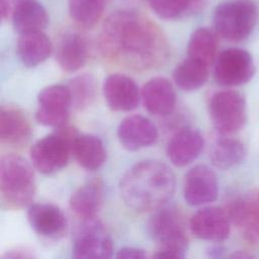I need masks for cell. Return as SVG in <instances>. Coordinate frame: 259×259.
Listing matches in <instances>:
<instances>
[{
    "label": "cell",
    "instance_id": "19",
    "mask_svg": "<svg viewBox=\"0 0 259 259\" xmlns=\"http://www.w3.org/2000/svg\"><path fill=\"white\" fill-rule=\"evenodd\" d=\"M141 99L146 110L158 116L169 115L176 105L173 85L164 77L150 79L141 90Z\"/></svg>",
    "mask_w": 259,
    "mask_h": 259
},
{
    "label": "cell",
    "instance_id": "27",
    "mask_svg": "<svg viewBox=\"0 0 259 259\" xmlns=\"http://www.w3.org/2000/svg\"><path fill=\"white\" fill-rule=\"evenodd\" d=\"M208 67L202 62L187 57L175 68L173 72L174 81L183 91L197 90L207 81Z\"/></svg>",
    "mask_w": 259,
    "mask_h": 259
},
{
    "label": "cell",
    "instance_id": "6",
    "mask_svg": "<svg viewBox=\"0 0 259 259\" xmlns=\"http://www.w3.org/2000/svg\"><path fill=\"white\" fill-rule=\"evenodd\" d=\"M80 134L76 128L63 125L57 132L38 140L30 149V159L36 170L52 174L63 169L69 162L72 146Z\"/></svg>",
    "mask_w": 259,
    "mask_h": 259
},
{
    "label": "cell",
    "instance_id": "8",
    "mask_svg": "<svg viewBox=\"0 0 259 259\" xmlns=\"http://www.w3.org/2000/svg\"><path fill=\"white\" fill-rule=\"evenodd\" d=\"M255 74V65L249 52L240 48H229L215 59L213 78L224 87L248 83Z\"/></svg>",
    "mask_w": 259,
    "mask_h": 259
},
{
    "label": "cell",
    "instance_id": "26",
    "mask_svg": "<svg viewBox=\"0 0 259 259\" xmlns=\"http://www.w3.org/2000/svg\"><path fill=\"white\" fill-rule=\"evenodd\" d=\"M219 40L215 31L200 27L195 29L187 44V56L210 66L217 59Z\"/></svg>",
    "mask_w": 259,
    "mask_h": 259
},
{
    "label": "cell",
    "instance_id": "30",
    "mask_svg": "<svg viewBox=\"0 0 259 259\" xmlns=\"http://www.w3.org/2000/svg\"><path fill=\"white\" fill-rule=\"evenodd\" d=\"M104 1L102 0H68L69 13L80 26L91 28L100 20Z\"/></svg>",
    "mask_w": 259,
    "mask_h": 259
},
{
    "label": "cell",
    "instance_id": "25",
    "mask_svg": "<svg viewBox=\"0 0 259 259\" xmlns=\"http://www.w3.org/2000/svg\"><path fill=\"white\" fill-rule=\"evenodd\" d=\"M246 156L244 144L230 136H222L213 144L210 151L212 165L222 170L231 169L239 165Z\"/></svg>",
    "mask_w": 259,
    "mask_h": 259
},
{
    "label": "cell",
    "instance_id": "7",
    "mask_svg": "<svg viewBox=\"0 0 259 259\" xmlns=\"http://www.w3.org/2000/svg\"><path fill=\"white\" fill-rule=\"evenodd\" d=\"M208 113L213 127L222 136L241 131L247 121L245 97L235 90H221L209 99Z\"/></svg>",
    "mask_w": 259,
    "mask_h": 259
},
{
    "label": "cell",
    "instance_id": "18",
    "mask_svg": "<svg viewBox=\"0 0 259 259\" xmlns=\"http://www.w3.org/2000/svg\"><path fill=\"white\" fill-rule=\"evenodd\" d=\"M89 58L86 38L75 30H66L57 41L56 59L63 71L76 72L84 67Z\"/></svg>",
    "mask_w": 259,
    "mask_h": 259
},
{
    "label": "cell",
    "instance_id": "12",
    "mask_svg": "<svg viewBox=\"0 0 259 259\" xmlns=\"http://www.w3.org/2000/svg\"><path fill=\"white\" fill-rule=\"evenodd\" d=\"M0 11L3 20L12 19L19 34L42 31L49 22L46 8L37 0H1Z\"/></svg>",
    "mask_w": 259,
    "mask_h": 259
},
{
    "label": "cell",
    "instance_id": "28",
    "mask_svg": "<svg viewBox=\"0 0 259 259\" xmlns=\"http://www.w3.org/2000/svg\"><path fill=\"white\" fill-rule=\"evenodd\" d=\"M148 2L156 15L167 20L198 13L206 4V0H148Z\"/></svg>",
    "mask_w": 259,
    "mask_h": 259
},
{
    "label": "cell",
    "instance_id": "16",
    "mask_svg": "<svg viewBox=\"0 0 259 259\" xmlns=\"http://www.w3.org/2000/svg\"><path fill=\"white\" fill-rule=\"evenodd\" d=\"M27 220L31 229L48 239H59L67 231V220L60 207L52 203L28 205Z\"/></svg>",
    "mask_w": 259,
    "mask_h": 259
},
{
    "label": "cell",
    "instance_id": "32",
    "mask_svg": "<svg viewBox=\"0 0 259 259\" xmlns=\"http://www.w3.org/2000/svg\"><path fill=\"white\" fill-rule=\"evenodd\" d=\"M33 257L34 255L32 254V252L23 248L11 249L9 251H6L5 254L2 255V258H11V259H15V258L23 259V258H33Z\"/></svg>",
    "mask_w": 259,
    "mask_h": 259
},
{
    "label": "cell",
    "instance_id": "2",
    "mask_svg": "<svg viewBox=\"0 0 259 259\" xmlns=\"http://www.w3.org/2000/svg\"><path fill=\"white\" fill-rule=\"evenodd\" d=\"M172 169L156 160L132 166L121 177L119 191L124 203L137 211L156 210L165 205L175 191Z\"/></svg>",
    "mask_w": 259,
    "mask_h": 259
},
{
    "label": "cell",
    "instance_id": "17",
    "mask_svg": "<svg viewBox=\"0 0 259 259\" xmlns=\"http://www.w3.org/2000/svg\"><path fill=\"white\" fill-rule=\"evenodd\" d=\"M117 138L126 150L138 151L154 144L158 138V131L146 116L133 114L123 118L118 124Z\"/></svg>",
    "mask_w": 259,
    "mask_h": 259
},
{
    "label": "cell",
    "instance_id": "11",
    "mask_svg": "<svg viewBox=\"0 0 259 259\" xmlns=\"http://www.w3.org/2000/svg\"><path fill=\"white\" fill-rule=\"evenodd\" d=\"M36 120L44 125L61 127L67 124L72 107V97L68 86L61 84L44 88L37 96Z\"/></svg>",
    "mask_w": 259,
    "mask_h": 259
},
{
    "label": "cell",
    "instance_id": "14",
    "mask_svg": "<svg viewBox=\"0 0 259 259\" xmlns=\"http://www.w3.org/2000/svg\"><path fill=\"white\" fill-rule=\"evenodd\" d=\"M231 220L226 209L219 206H205L198 209L190 219L191 233L198 239L212 242L226 240L230 235Z\"/></svg>",
    "mask_w": 259,
    "mask_h": 259
},
{
    "label": "cell",
    "instance_id": "35",
    "mask_svg": "<svg viewBox=\"0 0 259 259\" xmlns=\"http://www.w3.org/2000/svg\"><path fill=\"white\" fill-rule=\"evenodd\" d=\"M102 1H105V0H102Z\"/></svg>",
    "mask_w": 259,
    "mask_h": 259
},
{
    "label": "cell",
    "instance_id": "5",
    "mask_svg": "<svg viewBox=\"0 0 259 259\" xmlns=\"http://www.w3.org/2000/svg\"><path fill=\"white\" fill-rule=\"evenodd\" d=\"M257 8L250 0H228L220 3L212 13V24L218 35L230 41H242L253 31Z\"/></svg>",
    "mask_w": 259,
    "mask_h": 259
},
{
    "label": "cell",
    "instance_id": "4",
    "mask_svg": "<svg viewBox=\"0 0 259 259\" xmlns=\"http://www.w3.org/2000/svg\"><path fill=\"white\" fill-rule=\"evenodd\" d=\"M0 192L7 208L19 209L31 204L35 194L34 173L22 157L13 154L2 157Z\"/></svg>",
    "mask_w": 259,
    "mask_h": 259
},
{
    "label": "cell",
    "instance_id": "21",
    "mask_svg": "<svg viewBox=\"0 0 259 259\" xmlns=\"http://www.w3.org/2000/svg\"><path fill=\"white\" fill-rule=\"evenodd\" d=\"M31 136V128L26 115L17 107L1 106L0 140L2 144L19 147L26 144Z\"/></svg>",
    "mask_w": 259,
    "mask_h": 259
},
{
    "label": "cell",
    "instance_id": "33",
    "mask_svg": "<svg viewBox=\"0 0 259 259\" xmlns=\"http://www.w3.org/2000/svg\"><path fill=\"white\" fill-rule=\"evenodd\" d=\"M206 253L209 257H213V258L223 257L226 253V248L222 245L215 244V245H212V246L208 247L207 250H206Z\"/></svg>",
    "mask_w": 259,
    "mask_h": 259
},
{
    "label": "cell",
    "instance_id": "10",
    "mask_svg": "<svg viewBox=\"0 0 259 259\" xmlns=\"http://www.w3.org/2000/svg\"><path fill=\"white\" fill-rule=\"evenodd\" d=\"M226 210L243 238L250 244L259 245V189L235 196Z\"/></svg>",
    "mask_w": 259,
    "mask_h": 259
},
{
    "label": "cell",
    "instance_id": "29",
    "mask_svg": "<svg viewBox=\"0 0 259 259\" xmlns=\"http://www.w3.org/2000/svg\"><path fill=\"white\" fill-rule=\"evenodd\" d=\"M72 97V106L83 110L90 106L97 94V82L90 73H83L74 77L68 84Z\"/></svg>",
    "mask_w": 259,
    "mask_h": 259
},
{
    "label": "cell",
    "instance_id": "13",
    "mask_svg": "<svg viewBox=\"0 0 259 259\" xmlns=\"http://www.w3.org/2000/svg\"><path fill=\"white\" fill-rule=\"evenodd\" d=\"M219 194V182L213 170L206 165H196L185 175L183 195L192 206H200L214 201Z\"/></svg>",
    "mask_w": 259,
    "mask_h": 259
},
{
    "label": "cell",
    "instance_id": "22",
    "mask_svg": "<svg viewBox=\"0 0 259 259\" xmlns=\"http://www.w3.org/2000/svg\"><path fill=\"white\" fill-rule=\"evenodd\" d=\"M103 201V184L101 180L92 179L77 190L69 200L71 210L80 220L86 221L95 219Z\"/></svg>",
    "mask_w": 259,
    "mask_h": 259
},
{
    "label": "cell",
    "instance_id": "20",
    "mask_svg": "<svg viewBox=\"0 0 259 259\" xmlns=\"http://www.w3.org/2000/svg\"><path fill=\"white\" fill-rule=\"evenodd\" d=\"M204 145L202 135L193 128H184L176 133L167 146V156L177 167H184L200 155Z\"/></svg>",
    "mask_w": 259,
    "mask_h": 259
},
{
    "label": "cell",
    "instance_id": "3",
    "mask_svg": "<svg viewBox=\"0 0 259 259\" xmlns=\"http://www.w3.org/2000/svg\"><path fill=\"white\" fill-rule=\"evenodd\" d=\"M152 214L148 231L157 243L155 258H183L188 250V237L180 211L175 207L162 206Z\"/></svg>",
    "mask_w": 259,
    "mask_h": 259
},
{
    "label": "cell",
    "instance_id": "15",
    "mask_svg": "<svg viewBox=\"0 0 259 259\" xmlns=\"http://www.w3.org/2000/svg\"><path fill=\"white\" fill-rule=\"evenodd\" d=\"M104 99L114 111H132L139 105L141 92L137 83L124 74H111L103 84Z\"/></svg>",
    "mask_w": 259,
    "mask_h": 259
},
{
    "label": "cell",
    "instance_id": "24",
    "mask_svg": "<svg viewBox=\"0 0 259 259\" xmlns=\"http://www.w3.org/2000/svg\"><path fill=\"white\" fill-rule=\"evenodd\" d=\"M72 154L81 167L94 171L106 160V151L102 141L93 135H79L73 143Z\"/></svg>",
    "mask_w": 259,
    "mask_h": 259
},
{
    "label": "cell",
    "instance_id": "1",
    "mask_svg": "<svg viewBox=\"0 0 259 259\" xmlns=\"http://www.w3.org/2000/svg\"><path fill=\"white\" fill-rule=\"evenodd\" d=\"M98 44L107 61L138 72L161 67L169 54L167 38L160 27L132 10L111 13L102 25Z\"/></svg>",
    "mask_w": 259,
    "mask_h": 259
},
{
    "label": "cell",
    "instance_id": "9",
    "mask_svg": "<svg viewBox=\"0 0 259 259\" xmlns=\"http://www.w3.org/2000/svg\"><path fill=\"white\" fill-rule=\"evenodd\" d=\"M112 241L102 224L95 219L82 221L78 228L72 247L75 258H110L112 256Z\"/></svg>",
    "mask_w": 259,
    "mask_h": 259
},
{
    "label": "cell",
    "instance_id": "34",
    "mask_svg": "<svg viewBox=\"0 0 259 259\" xmlns=\"http://www.w3.org/2000/svg\"><path fill=\"white\" fill-rule=\"evenodd\" d=\"M231 258H252L253 255L248 254L245 251H235L233 254L230 255Z\"/></svg>",
    "mask_w": 259,
    "mask_h": 259
},
{
    "label": "cell",
    "instance_id": "23",
    "mask_svg": "<svg viewBox=\"0 0 259 259\" xmlns=\"http://www.w3.org/2000/svg\"><path fill=\"white\" fill-rule=\"evenodd\" d=\"M53 50L50 38L42 31H32L19 34L17 54L21 63L29 68L44 63Z\"/></svg>",
    "mask_w": 259,
    "mask_h": 259
},
{
    "label": "cell",
    "instance_id": "31",
    "mask_svg": "<svg viewBox=\"0 0 259 259\" xmlns=\"http://www.w3.org/2000/svg\"><path fill=\"white\" fill-rule=\"evenodd\" d=\"M116 258H134V259H141L148 257L145 250L135 247H123L117 251Z\"/></svg>",
    "mask_w": 259,
    "mask_h": 259
}]
</instances>
